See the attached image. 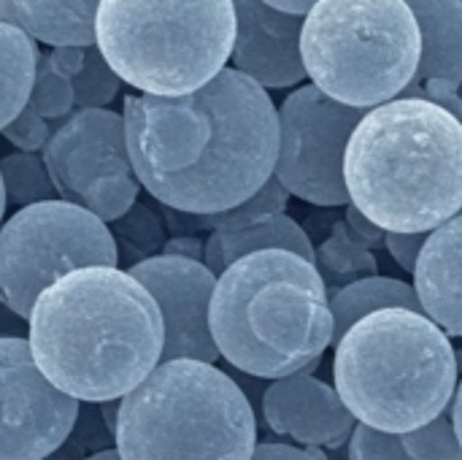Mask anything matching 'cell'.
Masks as SVG:
<instances>
[{
  "instance_id": "6da1fadb",
  "label": "cell",
  "mask_w": 462,
  "mask_h": 460,
  "mask_svg": "<svg viewBox=\"0 0 462 460\" xmlns=\"http://www.w3.org/2000/svg\"><path fill=\"white\" fill-rule=\"evenodd\" d=\"M122 119L135 179L171 211H227L273 176L279 108L233 68L189 95H125Z\"/></svg>"
},
{
  "instance_id": "7a4b0ae2",
  "label": "cell",
  "mask_w": 462,
  "mask_h": 460,
  "mask_svg": "<svg viewBox=\"0 0 462 460\" xmlns=\"http://www.w3.org/2000/svg\"><path fill=\"white\" fill-rule=\"evenodd\" d=\"M38 371L84 404L122 401L162 361V317L119 266H89L46 287L27 317Z\"/></svg>"
},
{
  "instance_id": "3957f363",
  "label": "cell",
  "mask_w": 462,
  "mask_h": 460,
  "mask_svg": "<svg viewBox=\"0 0 462 460\" xmlns=\"http://www.w3.org/2000/svg\"><path fill=\"white\" fill-rule=\"evenodd\" d=\"M349 203L384 233H433L462 214V122L422 98H395L346 144Z\"/></svg>"
},
{
  "instance_id": "277c9868",
  "label": "cell",
  "mask_w": 462,
  "mask_h": 460,
  "mask_svg": "<svg viewBox=\"0 0 462 460\" xmlns=\"http://www.w3.org/2000/svg\"><path fill=\"white\" fill-rule=\"evenodd\" d=\"M208 328L219 358L249 377L309 374L333 344L328 285L295 252H252L217 277Z\"/></svg>"
},
{
  "instance_id": "5b68a950",
  "label": "cell",
  "mask_w": 462,
  "mask_h": 460,
  "mask_svg": "<svg viewBox=\"0 0 462 460\" xmlns=\"http://www.w3.org/2000/svg\"><path fill=\"white\" fill-rule=\"evenodd\" d=\"M333 380L360 426L406 437L447 415L460 374L455 344L428 314L382 309L336 342Z\"/></svg>"
},
{
  "instance_id": "8992f818",
  "label": "cell",
  "mask_w": 462,
  "mask_h": 460,
  "mask_svg": "<svg viewBox=\"0 0 462 460\" xmlns=\"http://www.w3.org/2000/svg\"><path fill=\"white\" fill-rule=\"evenodd\" d=\"M114 442L122 460H252L257 420L230 374L168 361L119 401Z\"/></svg>"
},
{
  "instance_id": "52a82bcc",
  "label": "cell",
  "mask_w": 462,
  "mask_h": 460,
  "mask_svg": "<svg viewBox=\"0 0 462 460\" xmlns=\"http://www.w3.org/2000/svg\"><path fill=\"white\" fill-rule=\"evenodd\" d=\"M233 0H100L95 46L141 95H189L227 68Z\"/></svg>"
},
{
  "instance_id": "ba28073f",
  "label": "cell",
  "mask_w": 462,
  "mask_h": 460,
  "mask_svg": "<svg viewBox=\"0 0 462 460\" xmlns=\"http://www.w3.org/2000/svg\"><path fill=\"white\" fill-rule=\"evenodd\" d=\"M420 27L406 0H317L303 16L306 76L328 98L371 111L406 92L420 65Z\"/></svg>"
},
{
  "instance_id": "9c48e42d",
  "label": "cell",
  "mask_w": 462,
  "mask_h": 460,
  "mask_svg": "<svg viewBox=\"0 0 462 460\" xmlns=\"http://www.w3.org/2000/svg\"><path fill=\"white\" fill-rule=\"evenodd\" d=\"M116 263L108 225L84 206L60 198L22 206L0 225V304L24 323L38 296L65 274Z\"/></svg>"
},
{
  "instance_id": "30bf717a",
  "label": "cell",
  "mask_w": 462,
  "mask_h": 460,
  "mask_svg": "<svg viewBox=\"0 0 462 460\" xmlns=\"http://www.w3.org/2000/svg\"><path fill=\"white\" fill-rule=\"evenodd\" d=\"M363 108L328 98L314 84L292 89L279 108V155L273 179L314 206H349L344 157Z\"/></svg>"
},
{
  "instance_id": "8fae6325",
  "label": "cell",
  "mask_w": 462,
  "mask_h": 460,
  "mask_svg": "<svg viewBox=\"0 0 462 460\" xmlns=\"http://www.w3.org/2000/svg\"><path fill=\"white\" fill-rule=\"evenodd\" d=\"M79 409L38 371L27 339L0 336V460H46L70 439Z\"/></svg>"
},
{
  "instance_id": "7c38bea8",
  "label": "cell",
  "mask_w": 462,
  "mask_h": 460,
  "mask_svg": "<svg viewBox=\"0 0 462 460\" xmlns=\"http://www.w3.org/2000/svg\"><path fill=\"white\" fill-rule=\"evenodd\" d=\"M130 277L149 290L160 309L165 331L160 363L219 361V350L208 328V309L217 277L206 268V263L176 255H154L143 263L130 266Z\"/></svg>"
},
{
  "instance_id": "4fadbf2b",
  "label": "cell",
  "mask_w": 462,
  "mask_h": 460,
  "mask_svg": "<svg viewBox=\"0 0 462 460\" xmlns=\"http://www.w3.org/2000/svg\"><path fill=\"white\" fill-rule=\"evenodd\" d=\"M41 157L60 201L76 206H81V195L92 182L133 174L125 119L111 108L73 111L51 130Z\"/></svg>"
},
{
  "instance_id": "5bb4252c",
  "label": "cell",
  "mask_w": 462,
  "mask_h": 460,
  "mask_svg": "<svg viewBox=\"0 0 462 460\" xmlns=\"http://www.w3.org/2000/svg\"><path fill=\"white\" fill-rule=\"evenodd\" d=\"M233 70L249 76L263 89L298 87L309 79L300 57L303 16L284 14L263 0H233Z\"/></svg>"
},
{
  "instance_id": "9a60e30c",
  "label": "cell",
  "mask_w": 462,
  "mask_h": 460,
  "mask_svg": "<svg viewBox=\"0 0 462 460\" xmlns=\"http://www.w3.org/2000/svg\"><path fill=\"white\" fill-rule=\"evenodd\" d=\"M263 418L273 434L290 437L311 450L349 442L357 426L336 388L311 374L271 382L263 393Z\"/></svg>"
},
{
  "instance_id": "2e32d148",
  "label": "cell",
  "mask_w": 462,
  "mask_h": 460,
  "mask_svg": "<svg viewBox=\"0 0 462 460\" xmlns=\"http://www.w3.org/2000/svg\"><path fill=\"white\" fill-rule=\"evenodd\" d=\"M411 277L422 312L447 336L462 339V214L428 236Z\"/></svg>"
},
{
  "instance_id": "e0dca14e",
  "label": "cell",
  "mask_w": 462,
  "mask_h": 460,
  "mask_svg": "<svg viewBox=\"0 0 462 460\" xmlns=\"http://www.w3.org/2000/svg\"><path fill=\"white\" fill-rule=\"evenodd\" d=\"M420 27V65L403 98H425L462 84V0H406Z\"/></svg>"
},
{
  "instance_id": "ac0fdd59",
  "label": "cell",
  "mask_w": 462,
  "mask_h": 460,
  "mask_svg": "<svg viewBox=\"0 0 462 460\" xmlns=\"http://www.w3.org/2000/svg\"><path fill=\"white\" fill-rule=\"evenodd\" d=\"M100 0H0V14L35 43L92 46Z\"/></svg>"
},
{
  "instance_id": "d6986e66",
  "label": "cell",
  "mask_w": 462,
  "mask_h": 460,
  "mask_svg": "<svg viewBox=\"0 0 462 460\" xmlns=\"http://www.w3.org/2000/svg\"><path fill=\"white\" fill-rule=\"evenodd\" d=\"M263 249H287L317 266L314 244L309 241L306 230L287 214H276V217L241 225V228H214L206 239L203 263L214 277H219L236 260L252 252H263Z\"/></svg>"
},
{
  "instance_id": "ffe728a7",
  "label": "cell",
  "mask_w": 462,
  "mask_h": 460,
  "mask_svg": "<svg viewBox=\"0 0 462 460\" xmlns=\"http://www.w3.org/2000/svg\"><path fill=\"white\" fill-rule=\"evenodd\" d=\"M382 309H409L422 312V304L414 293V285L393 277H365L346 282L336 293H330V312H333V344L363 317L382 312Z\"/></svg>"
},
{
  "instance_id": "44dd1931",
  "label": "cell",
  "mask_w": 462,
  "mask_h": 460,
  "mask_svg": "<svg viewBox=\"0 0 462 460\" xmlns=\"http://www.w3.org/2000/svg\"><path fill=\"white\" fill-rule=\"evenodd\" d=\"M38 43L0 14V130L27 106Z\"/></svg>"
},
{
  "instance_id": "7402d4cb",
  "label": "cell",
  "mask_w": 462,
  "mask_h": 460,
  "mask_svg": "<svg viewBox=\"0 0 462 460\" xmlns=\"http://www.w3.org/2000/svg\"><path fill=\"white\" fill-rule=\"evenodd\" d=\"M0 179H3L5 201L16 206H32L60 198L41 155H30V152L5 155L0 160Z\"/></svg>"
},
{
  "instance_id": "603a6c76",
  "label": "cell",
  "mask_w": 462,
  "mask_h": 460,
  "mask_svg": "<svg viewBox=\"0 0 462 460\" xmlns=\"http://www.w3.org/2000/svg\"><path fill=\"white\" fill-rule=\"evenodd\" d=\"M287 201H290V192L271 176L249 201H244V203L227 209V211H219V214H184V220H189L187 225L192 230H200V228H206V230H214V228H241V225H252V222L284 214Z\"/></svg>"
},
{
  "instance_id": "cb8c5ba5",
  "label": "cell",
  "mask_w": 462,
  "mask_h": 460,
  "mask_svg": "<svg viewBox=\"0 0 462 460\" xmlns=\"http://www.w3.org/2000/svg\"><path fill=\"white\" fill-rule=\"evenodd\" d=\"M138 192L141 182L135 179V174H116L92 182L81 195V206L108 225L122 220L138 203Z\"/></svg>"
},
{
  "instance_id": "d4e9b609",
  "label": "cell",
  "mask_w": 462,
  "mask_h": 460,
  "mask_svg": "<svg viewBox=\"0 0 462 460\" xmlns=\"http://www.w3.org/2000/svg\"><path fill=\"white\" fill-rule=\"evenodd\" d=\"M46 122H62L76 111V98H73V84L62 73H57L49 62L46 54L38 52L35 62V79L27 100Z\"/></svg>"
},
{
  "instance_id": "484cf974",
  "label": "cell",
  "mask_w": 462,
  "mask_h": 460,
  "mask_svg": "<svg viewBox=\"0 0 462 460\" xmlns=\"http://www.w3.org/2000/svg\"><path fill=\"white\" fill-rule=\"evenodd\" d=\"M116 233L114 241H125L127 244V260L135 266V263H143L146 258H154V252L160 247H165V228L160 222V217L154 211H149L143 203H135L122 220L114 222Z\"/></svg>"
},
{
  "instance_id": "4316f807",
  "label": "cell",
  "mask_w": 462,
  "mask_h": 460,
  "mask_svg": "<svg viewBox=\"0 0 462 460\" xmlns=\"http://www.w3.org/2000/svg\"><path fill=\"white\" fill-rule=\"evenodd\" d=\"M70 84H73L76 111H84V108H108V103L116 98L122 81L108 68L100 49L92 43V46H87V60H84L81 73Z\"/></svg>"
},
{
  "instance_id": "83f0119b",
  "label": "cell",
  "mask_w": 462,
  "mask_h": 460,
  "mask_svg": "<svg viewBox=\"0 0 462 460\" xmlns=\"http://www.w3.org/2000/svg\"><path fill=\"white\" fill-rule=\"evenodd\" d=\"M401 442L411 460H462L460 439L449 415H441L433 423L401 437Z\"/></svg>"
},
{
  "instance_id": "f1b7e54d",
  "label": "cell",
  "mask_w": 462,
  "mask_h": 460,
  "mask_svg": "<svg viewBox=\"0 0 462 460\" xmlns=\"http://www.w3.org/2000/svg\"><path fill=\"white\" fill-rule=\"evenodd\" d=\"M349 460H411L409 453L403 450L401 437L393 434H382L374 431L368 426H355L352 437H349Z\"/></svg>"
},
{
  "instance_id": "f546056e",
  "label": "cell",
  "mask_w": 462,
  "mask_h": 460,
  "mask_svg": "<svg viewBox=\"0 0 462 460\" xmlns=\"http://www.w3.org/2000/svg\"><path fill=\"white\" fill-rule=\"evenodd\" d=\"M3 138L8 141V144H14L19 152H30V155H35V152H43V146L49 144V138H51V125L27 103L3 130Z\"/></svg>"
},
{
  "instance_id": "4dcf8cb0",
  "label": "cell",
  "mask_w": 462,
  "mask_h": 460,
  "mask_svg": "<svg viewBox=\"0 0 462 460\" xmlns=\"http://www.w3.org/2000/svg\"><path fill=\"white\" fill-rule=\"evenodd\" d=\"M428 236L430 233H384V247H387V252L393 255V260L403 271L414 274L417 260H420V252H422Z\"/></svg>"
},
{
  "instance_id": "1f68e13d",
  "label": "cell",
  "mask_w": 462,
  "mask_h": 460,
  "mask_svg": "<svg viewBox=\"0 0 462 460\" xmlns=\"http://www.w3.org/2000/svg\"><path fill=\"white\" fill-rule=\"evenodd\" d=\"M49 62L57 73H62L65 79H76L84 68V60H87V46H54L49 54Z\"/></svg>"
},
{
  "instance_id": "d6a6232c",
  "label": "cell",
  "mask_w": 462,
  "mask_h": 460,
  "mask_svg": "<svg viewBox=\"0 0 462 460\" xmlns=\"http://www.w3.org/2000/svg\"><path fill=\"white\" fill-rule=\"evenodd\" d=\"M252 460H328L317 450H298L292 445H276V442H265L257 445Z\"/></svg>"
},
{
  "instance_id": "836d02e7",
  "label": "cell",
  "mask_w": 462,
  "mask_h": 460,
  "mask_svg": "<svg viewBox=\"0 0 462 460\" xmlns=\"http://www.w3.org/2000/svg\"><path fill=\"white\" fill-rule=\"evenodd\" d=\"M162 255H176V258H187V260L203 263V258H206V241H200L195 236H176V239L165 241V252Z\"/></svg>"
},
{
  "instance_id": "e575fe53",
  "label": "cell",
  "mask_w": 462,
  "mask_h": 460,
  "mask_svg": "<svg viewBox=\"0 0 462 460\" xmlns=\"http://www.w3.org/2000/svg\"><path fill=\"white\" fill-rule=\"evenodd\" d=\"M346 220H349V225L357 230V241H360V236H363V239H371L374 247H382V244H384V230H379L374 222H368L352 203L346 206Z\"/></svg>"
},
{
  "instance_id": "d590c367",
  "label": "cell",
  "mask_w": 462,
  "mask_h": 460,
  "mask_svg": "<svg viewBox=\"0 0 462 460\" xmlns=\"http://www.w3.org/2000/svg\"><path fill=\"white\" fill-rule=\"evenodd\" d=\"M263 3H268V5H273V8H279V11H284V14L306 16V14L314 8L317 0H263Z\"/></svg>"
},
{
  "instance_id": "8d00e7d4",
  "label": "cell",
  "mask_w": 462,
  "mask_h": 460,
  "mask_svg": "<svg viewBox=\"0 0 462 460\" xmlns=\"http://www.w3.org/2000/svg\"><path fill=\"white\" fill-rule=\"evenodd\" d=\"M87 455H81V442L79 439H68L57 453H51L46 460H84Z\"/></svg>"
},
{
  "instance_id": "74e56055",
  "label": "cell",
  "mask_w": 462,
  "mask_h": 460,
  "mask_svg": "<svg viewBox=\"0 0 462 460\" xmlns=\"http://www.w3.org/2000/svg\"><path fill=\"white\" fill-rule=\"evenodd\" d=\"M449 418H452V426H455V434H457V439H460V447H462V377L460 382H457V390H455V399H452V404H449Z\"/></svg>"
},
{
  "instance_id": "f35d334b",
  "label": "cell",
  "mask_w": 462,
  "mask_h": 460,
  "mask_svg": "<svg viewBox=\"0 0 462 460\" xmlns=\"http://www.w3.org/2000/svg\"><path fill=\"white\" fill-rule=\"evenodd\" d=\"M116 418H119V401H106V404H100V420H103V426L108 428L111 437H114V431H116Z\"/></svg>"
},
{
  "instance_id": "ab89813d",
  "label": "cell",
  "mask_w": 462,
  "mask_h": 460,
  "mask_svg": "<svg viewBox=\"0 0 462 460\" xmlns=\"http://www.w3.org/2000/svg\"><path fill=\"white\" fill-rule=\"evenodd\" d=\"M84 460H122V458H119V453H116V450H111V447H108V450H100V453L87 455Z\"/></svg>"
},
{
  "instance_id": "60d3db41",
  "label": "cell",
  "mask_w": 462,
  "mask_h": 460,
  "mask_svg": "<svg viewBox=\"0 0 462 460\" xmlns=\"http://www.w3.org/2000/svg\"><path fill=\"white\" fill-rule=\"evenodd\" d=\"M5 190H3V179H0V222H3V214H5Z\"/></svg>"
},
{
  "instance_id": "b9f144b4",
  "label": "cell",
  "mask_w": 462,
  "mask_h": 460,
  "mask_svg": "<svg viewBox=\"0 0 462 460\" xmlns=\"http://www.w3.org/2000/svg\"><path fill=\"white\" fill-rule=\"evenodd\" d=\"M455 361H457V374L462 377V350H455Z\"/></svg>"
},
{
  "instance_id": "7bdbcfd3",
  "label": "cell",
  "mask_w": 462,
  "mask_h": 460,
  "mask_svg": "<svg viewBox=\"0 0 462 460\" xmlns=\"http://www.w3.org/2000/svg\"><path fill=\"white\" fill-rule=\"evenodd\" d=\"M457 95H460V98H462V84H460V87H457Z\"/></svg>"
}]
</instances>
